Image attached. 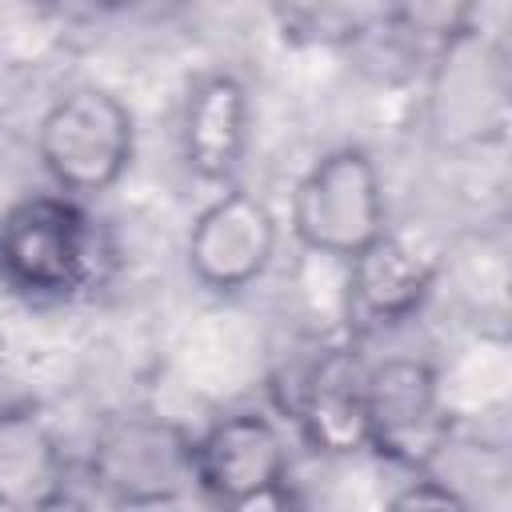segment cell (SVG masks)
I'll use <instances>...</instances> for the list:
<instances>
[{"label":"cell","mask_w":512,"mask_h":512,"mask_svg":"<svg viewBox=\"0 0 512 512\" xmlns=\"http://www.w3.org/2000/svg\"><path fill=\"white\" fill-rule=\"evenodd\" d=\"M512 112V56L500 32L476 12L436 40L428 68L424 120L440 148H476L500 140Z\"/></svg>","instance_id":"1"},{"label":"cell","mask_w":512,"mask_h":512,"mask_svg":"<svg viewBox=\"0 0 512 512\" xmlns=\"http://www.w3.org/2000/svg\"><path fill=\"white\" fill-rule=\"evenodd\" d=\"M100 232L80 200L28 192L0 212V280L28 300H72L100 272Z\"/></svg>","instance_id":"2"},{"label":"cell","mask_w":512,"mask_h":512,"mask_svg":"<svg viewBox=\"0 0 512 512\" xmlns=\"http://www.w3.org/2000/svg\"><path fill=\"white\" fill-rule=\"evenodd\" d=\"M36 156L60 196H104L132 168L136 120L116 92L72 84L44 108L36 124Z\"/></svg>","instance_id":"3"},{"label":"cell","mask_w":512,"mask_h":512,"mask_svg":"<svg viewBox=\"0 0 512 512\" xmlns=\"http://www.w3.org/2000/svg\"><path fill=\"white\" fill-rule=\"evenodd\" d=\"M300 248L328 260H356L388 232V204L376 160L360 144L328 148L292 188L288 212Z\"/></svg>","instance_id":"4"},{"label":"cell","mask_w":512,"mask_h":512,"mask_svg":"<svg viewBox=\"0 0 512 512\" xmlns=\"http://www.w3.org/2000/svg\"><path fill=\"white\" fill-rule=\"evenodd\" d=\"M364 408H368V452L408 468L428 472V464L448 448V408L440 376L420 356H384L364 368Z\"/></svg>","instance_id":"5"},{"label":"cell","mask_w":512,"mask_h":512,"mask_svg":"<svg viewBox=\"0 0 512 512\" xmlns=\"http://www.w3.org/2000/svg\"><path fill=\"white\" fill-rule=\"evenodd\" d=\"M280 220L248 188H220L192 220L184 240V264L212 296H236L252 288L276 256Z\"/></svg>","instance_id":"6"},{"label":"cell","mask_w":512,"mask_h":512,"mask_svg":"<svg viewBox=\"0 0 512 512\" xmlns=\"http://www.w3.org/2000/svg\"><path fill=\"white\" fill-rule=\"evenodd\" d=\"M88 472L108 500L180 496L192 480V436L152 412L112 416L92 440Z\"/></svg>","instance_id":"7"},{"label":"cell","mask_w":512,"mask_h":512,"mask_svg":"<svg viewBox=\"0 0 512 512\" xmlns=\"http://www.w3.org/2000/svg\"><path fill=\"white\" fill-rule=\"evenodd\" d=\"M284 480L288 444L264 412H232L192 436V484L220 508Z\"/></svg>","instance_id":"8"},{"label":"cell","mask_w":512,"mask_h":512,"mask_svg":"<svg viewBox=\"0 0 512 512\" xmlns=\"http://www.w3.org/2000/svg\"><path fill=\"white\" fill-rule=\"evenodd\" d=\"M364 360L352 348H320L296 376L288 416L304 444L320 456L368 452V408H364Z\"/></svg>","instance_id":"9"},{"label":"cell","mask_w":512,"mask_h":512,"mask_svg":"<svg viewBox=\"0 0 512 512\" xmlns=\"http://www.w3.org/2000/svg\"><path fill=\"white\" fill-rule=\"evenodd\" d=\"M252 140V100L236 72H204L180 112V156L204 184L232 188Z\"/></svg>","instance_id":"10"},{"label":"cell","mask_w":512,"mask_h":512,"mask_svg":"<svg viewBox=\"0 0 512 512\" xmlns=\"http://www.w3.org/2000/svg\"><path fill=\"white\" fill-rule=\"evenodd\" d=\"M436 288V260L400 232H384L372 248L348 260V316L368 328L412 320Z\"/></svg>","instance_id":"11"},{"label":"cell","mask_w":512,"mask_h":512,"mask_svg":"<svg viewBox=\"0 0 512 512\" xmlns=\"http://www.w3.org/2000/svg\"><path fill=\"white\" fill-rule=\"evenodd\" d=\"M68 456L36 408H0V512H56Z\"/></svg>","instance_id":"12"},{"label":"cell","mask_w":512,"mask_h":512,"mask_svg":"<svg viewBox=\"0 0 512 512\" xmlns=\"http://www.w3.org/2000/svg\"><path fill=\"white\" fill-rule=\"evenodd\" d=\"M384 512H472L468 508V500L452 488V484H444V480H432V476H416V480H408L388 504H384Z\"/></svg>","instance_id":"13"},{"label":"cell","mask_w":512,"mask_h":512,"mask_svg":"<svg viewBox=\"0 0 512 512\" xmlns=\"http://www.w3.org/2000/svg\"><path fill=\"white\" fill-rule=\"evenodd\" d=\"M220 512H304V504H300V496L284 480V484H272L264 492H252V496H244V500H236V504H228Z\"/></svg>","instance_id":"14"},{"label":"cell","mask_w":512,"mask_h":512,"mask_svg":"<svg viewBox=\"0 0 512 512\" xmlns=\"http://www.w3.org/2000/svg\"><path fill=\"white\" fill-rule=\"evenodd\" d=\"M108 512H184L180 496H132V500H108Z\"/></svg>","instance_id":"15"}]
</instances>
